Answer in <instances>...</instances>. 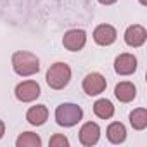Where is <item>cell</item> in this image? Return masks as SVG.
<instances>
[{
  "mask_svg": "<svg viewBox=\"0 0 147 147\" xmlns=\"http://www.w3.org/2000/svg\"><path fill=\"white\" fill-rule=\"evenodd\" d=\"M11 62H12V69H14L16 75L24 76V78L26 76H33V75H36V73L40 71V59L35 54L28 52V50L14 52Z\"/></svg>",
  "mask_w": 147,
  "mask_h": 147,
  "instance_id": "obj_1",
  "label": "cell"
},
{
  "mask_svg": "<svg viewBox=\"0 0 147 147\" xmlns=\"http://www.w3.org/2000/svg\"><path fill=\"white\" fill-rule=\"evenodd\" d=\"M45 82L54 90L66 88L69 85V82H71V67H69V64H66V62H54L49 67L47 75H45Z\"/></svg>",
  "mask_w": 147,
  "mask_h": 147,
  "instance_id": "obj_2",
  "label": "cell"
},
{
  "mask_svg": "<svg viewBox=\"0 0 147 147\" xmlns=\"http://www.w3.org/2000/svg\"><path fill=\"white\" fill-rule=\"evenodd\" d=\"M55 121L59 126H64V128H71L78 125L82 119H83V109L78 106V104H73V102H64L61 106H57L55 109Z\"/></svg>",
  "mask_w": 147,
  "mask_h": 147,
  "instance_id": "obj_3",
  "label": "cell"
},
{
  "mask_svg": "<svg viewBox=\"0 0 147 147\" xmlns=\"http://www.w3.org/2000/svg\"><path fill=\"white\" fill-rule=\"evenodd\" d=\"M40 94H42V88L35 80H24L18 83L14 90V95L19 102H33L40 97Z\"/></svg>",
  "mask_w": 147,
  "mask_h": 147,
  "instance_id": "obj_4",
  "label": "cell"
},
{
  "mask_svg": "<svg viewBox=\"0 0 147 147\" xmlns=\"http://www.w3.org/2000/svg\"><path fill=\"white\" fill-rule=\"evenodd\" d=\"M87 43V33L85 30H69L62 36V45L69 52H78Z\"/></svg>",
  "mask_w": 147,
  "mask_h": 147,
  "instance_id": "obj_5",
  "label": "cell"
},
{
  "mask_svg": "<svg viewBox=\"0 0 147 147\" xmlns=\"http://www.w3.org/2000/svg\"><path fill=\"white\" fill-rule=\"evenodd\" d=\"M106 87H107V82L100 73H88V75L83 78V90L90 97L100 95L106 90Z\"/></svg>",
  "mask_w": 147,
  "mask_h": 147,
  "instance_id": "obj_6",
  "label": "cell"
},
{
  "mask_svg": "<svg viewBox=\"0 0 147 147\" xmlns=\"http://www.w3.org/2000/svg\"><path fill=\"white\" fill-rule=\"evenodd\" d=\"M137 57L133 54H128V52H123L119 54L116 59H114V71L121 76H128V75H133L137 71Z\"/></svg>",
  "mask_w": 147,
  "mask_h": 147,
  "instance_id": "obj_7",
  "label": "cell"
},
{
  "mask_svg": "<svg viewBox=\"0 0 147 147\" xmlns=\"http://www.w3.org/2000/svg\"><path fill=\"white\" fill-rule=\"evenodd\" d=\"M80 144L85 145V147H92L99 142L100 138V126L95 123V121H87L82 128H80Z\"/></svg>",
  "mask_w": 147,
  "mask_h": 147,
  "instance_id": "obj_8",
  "label": "cell"
},
{
  "mask_svg": "<svg viewBox=\"0 0 147 147\" xmlns=\"http://www.w3.org/2000/svg\"><path fill=\"white\" fill-rule=\"evenodd\" d=\"M118 38V31L113 24H99L94 30V42L100 47L113 45Z\"/></svg>",
  "mask_w": 147,
  "mask_h": 147,
  "instance_id": "obj_9",
  "label": "cell"
},
{
  "mask_svg": "<svg viewBox=\"0 0 147 147\" xmlns=\"http://www.w3.org/2000/svg\"><path fill=\"white\" fill-rule=\"evenodd\" d=\"M147 40V30L142 26V24H131L126 28L125 31V43L128 47H133V49H138L145 43Z\"/></svg>",
  "mask_w": 147,
  "mask_h": 147,
  "instance_id": "obj_10",
  "label": "cell"
},
{
  "mask_svg": "<svg viewBox=\"0 0 147 147\" xmlns=\"http://www.w3.org/2000/svg\"><path fill=\"white\" fill-rule=\"evenodd\" d=\"M47 119H49V109L43 104L31 106L26 113V121L33 126H42V125H45Z\"/></svg>",
  "mask_w": 147,
  "mask_h": 147,
  "instance_id": "obj_11",
  "label": "cell"
},
{
  "mask_svg": "<svg viewBox=\"0 0 147 147\" xmlns=\"http://www.w3.org/2000/svg\"><path fill=\"white\" fill-rule=\"evenodd\" d=\"M114 95L119 102H131L137 97V87L131 82H119L114 87Z\"/></svg>",
  "mask_w": 147,
  "mask_h": 147,
  "instance_id": "obj_12",
  "label": "cell"
},
{
  "mask_svg": "<svg viewBox=\"0 0 147 147\" xmlns=\"http://www.w3.org/2000/svg\"><path fill=\"white\" fill-rule=\"evenodd\" d=\"M106 137L111 144H123L126 140V128L121 121H113L107 130H106Z\"/></svg>",
  "mask_w": 147,
  "mask_h": 147,
  "instance_id": "obj_13",
  "label": "cell"
},
{
  "mask_svg": "<svg viewBox=\"0 0 147 147\" xmlns=\"http://www.w3.org/2000/svg\"><path fill=\"white\" fill-rule=\"evenodd\" d=\"M94 114L100 119H109L114 116V106L107 99H99L94 104Z\"/></svg>",
  "mask_w": 147,
  "mask_h": 147,
  "instance_id": "obj_14",
  "label": "cell"
},
{
  "mask_svg": "<svg viewBox=\"0 0 147 147\" xmlns=\"http://www.w3.org/2000/svg\"><path fill=\"white\" fill-rule=\"evenodd\" d=\"M130 125L133 130L142 131L147 128V109L145 107H137L130 113Z\"/></svg>",
  "mask_w": 147,
  "mask_h": 147,
  "instance_id": "obj_15",
  "label": "cell"
},
{
  "mask_svg": "<svg viewBox=\"0 0 147 147\" xmlns=\"http://www.w3.org/2000/svg\"><path fill=\"white\" fill-rule=\"evenodd\" d=\"M16 145L18 147H40L42 145V137L38 133H33V131H23L18 137Z\"/></svg>",
  "mask_w": 147,
  "mask_h": 147,
  "instance_id": "obj_16",
  "label": "cell"
},
{
  "mask_svg": "<svg viewBox=\"0 0 147 147\" xmlns=\"http://www.w3.org/2000/svg\"><path fill=\"white\" fill-rule=\"evenodd\" d=\"M49 145H50V147H67V145H69V140H67V137L62 135V133H54V135L50 137V140H49Z\"/></svg>",
  "mask_w": 147,
  "mask_h": 147,
  "instance_id": "obj_17",
  "label": "cell"
},
{
  "mask_svg": "<svg viewBox=\"0 0 147 147\" xmlns=\"http://www.w3.org/2000/svg\"><path fill=\"white\" fill-rule=\"evenodd\" d=\"M4 135H5V123L0 119V138H2Z\"/></svg>",
  "mask_w": 147,
  "mask_h": 147,
  "instance_id": "obj_18",
  "label": "cell"
},
{
  "mask_svg": "<svg viewBox=\"0 0 147 147\" xmlns=\"http://www.w3.org/2000/svg\"><path fill=\"white\" fill-rule=\"evenodd\" d=\"M99 2H100L102 5H113V4L118 2V0H99Z\"/></svg>",
  "mask_w": 147,
  "mask_h": 147,
  "instance_id": "obj_19",
  "label": "cell"
},
{
  "mask_svg": "<svg viewBox=\"0 0 147 147\" xmlns=\"http://www.w3.org/2000/svg\"><path fill=\"white\" fill-rule=\"evenodd\" d=\"M138 2H140L142 5H147V0H138Z\"/></svg>",
  "mask_w": 147,
  "mask_h": 147,
  "instance_id": "obj_20",
  "label": "cell"
}]
</instances>
